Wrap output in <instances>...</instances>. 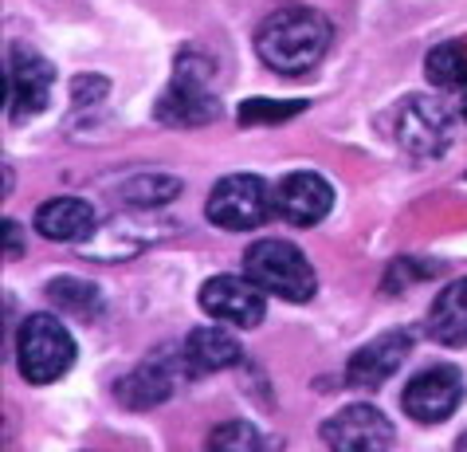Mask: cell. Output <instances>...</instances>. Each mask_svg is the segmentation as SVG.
I'll return each mask as SVG.
<instances>
[{"label":"cell","instance_id":"12","mask_svg":"<svg viewBox=\"0 0 467 452\" xmlns=\"http://www.w3.org/2000/svg\"><path fill=\"white\" fill-rule=\"evenodd\" d=\"M334 209V185L315 170L287 173L275 185V216L295 228H310Z\"/></svg>","mask_w":467,"mask_h":452},{"label":"cell","instance_id":"15","mask_svg":"<svg viewBox=\"0 0 467 452\" xmlns=\"http://www.w3.org/2000/svg\"><path fill=\"white\" fill-rule=\"evenodd\" d=\"M181 354H185V366L189 373H213V370H228L240 362V342L232 339L228 331L220 327H197L181 346Z\"/></svg>","mask_w":467,"mask_h":452},{"label":"cell","instance_id":"10","mask_svg":"<svg viewBox=\"0 0 467 452\" xmlns=\"http://www.w3.org/2000/svg\"><path fill=\"white\" fill-rule=\"evenodd\" d=\"M264 288H255L248 276H213L209 283L201 288V307L209 311L213 319L228 322V327H259L267 315V300H264Z\"/></svg>","mask_w":467,"mask_h":452},{"label":"cell","instance_id":"2","mask_svg":"<svg viewBox=\"0 0 467 452\" xmlns=\"http://www.w3.org/2000/svg\"><path fill=\"white\" fill-rule=\"evenodd\" d=\"M244 276L267 295H279L287 303H306L318 291V276L310 260L287 240H259L244 256Z\"/></svg>","mask_w":467,"mask_h":452},{"label":"cell","instance_id":"11","mask_svg":"<svg viewBox=\"0 0 467 452\" xmlns=\"http://www.w3.org/2000/svg\"><path fill=\"white\" fill-rule=\"evenodd\" d=\"M177 373H189L185 366V354H170V351H158L150 362H141L138 370H130L126 378L119 382V402L126 409H153L161 402H170L173 390H177Z\"/></svg>","mask_w":467,"mask_h":452},{"label":"cell","instance_id":"8","mask_svg":"<svg viewBox=\"0 0 467 452\" xmlns=\"http://www.w3.org/2000/svg\"><path fill=\"white\" fill-rule=\"evenodd\" d=\"M322 441L330 452H389L393 421L373 405H346L330 421H322Z\"/></svg>","mask_w":467,"mask_h":452},{"label":"cell","instance_id":"3","mask_svg":"<svg viewBox=\"0 0 467 452\" xmlns=\"http://www.w3.org/2000/svg\"><path fill=\"white\" fill-rule=\"evenodd\" d=\"M220 119V99L213 87V63L181 51L177 68H173V83L158 102V122L165 126H204Z\"/></svg>","mask_w":467,"mask_h":452},{"label":"cell","instance_id":"19","mask_svg":"<svg viewBox=\"0 0 467 452\" xmlns=\"http://www.w3.org/2000/svg\"><path fill=\"white\" fill-rule=\"evenodd\" d=\"M424 75L432 87H467V47L456 40L436 44L424 59Z\"/></svg>","mask_w":467,"mask_h":452},{"label":"cell","instance_id":"20","mask_svg":"<svg viewBox=\"0 0 467 452\" xmlns=\"http://www.w3.org/2000/svg\"><path fill=\"white\" fill-rule=\"evenodd\" d=\"M204 452H271V441L252 421H224L209 433Z\"/></svg>","mask_w":467,"mask_h":452},{"label":"cell","instance_id":"1","mask_svg":"<svg viewBox=\"0 0 467 452\" xmlns=\"http://www.w3.org/2000/svg\"><path fill=\"white\" fill-rule=\"evenodd\" d=\"M334 40L330 20L315 8H279L259 24L255 56L279 75H303L327 56Z\"/></svg>","mask_w":467,"mask_h":452},{"label":"cell","instance_id":"21","mask_svg":"<svg viewBox=\"0 0 467 452\" xmlns=\"http://www.w3.org/2000/svg\"><path fill=\"white\" fill-rule=\"evenodd\" d=\"M306 102L291 99V102H275V99H248L240 102V126H283L295 114H303Z\"/></svg>","mask_w":467,"mask_h":452},{"label":"cell","instance_id":"18","mask_svg":"<svg viewBox=\"0 0 467 452\" xmlns=\"http://www.w3.org/2000/svg\"><path fill=\"white\" fill-rule=\"evenodd\" d=\"M119 197L126 205H134V209H158V205H170L181 197V181L170 173H138L122 181Z\"/></svg>","mask_w":467,"mask_h":452},{"label":"cell","instance_id":"26","mask_svg":"<svg viewBox=\"0 0 467 452\" xmlns=\"http://www.w3.org/2000/svg\"><path fill=\"white\" fill-rule=\"evenodd\" d=\"M460 114H463V122H467V95H463V102H460Z\"/></svg>","mask_w":467,"mask_h":452},{"label":"cell","instance_id":"14","mask_svg":"<svg viewBox=\"0 0 467 452\" xmlns=\"http://www.w3.org/2000/svg\"><path fill=\"white\" fill-rule=\"evenodd\" d=\"M36 232L44 240L83 244L87 237H95V209L83 197H51L36 209Z\"/></svg>","mask_w":467,"mask_h":452},{"label":"cell","instance_id":"5","mask_svg":"<svg viewBox=\"0 0 467 452\" xmlns=\"http://www.w3.org/2000/svg\"><path fill=\"white\" fill-rule=\"evenodd\" d=\"M209 221L224 232H252L275 213V189L259 173H228L216 181L204 205Z\"/></svg>","mask_w":467,"mask_h":452},{"label":"cell","instance_id":"13","mask_svg":"<svg viewBox=\"0 0 467 452\" xmlns=\"http://www.w3.org/2000/svg\"><path fill=\"white\" fill-rule=\"evenodd\" d=\"M409 354H412V334L409 331H389V334L373 339L369 346H361V351L349 358L346 385H354V390H378V385H385L400 370V362H405Z\"/></svg>","mask_w":467,"mask_h":452},{"label":"cell","instance_id":"25","mask_svg":"<svg viewBox=\"0 0 467 452\" xmlns=\"http://www.w3.org/2000/svg\"><path fill=\"white\" fill-rule=\"evenodd\" d=\"M456 452H467V433L460 436V445H456Z\"/></svg>","mask_w":467,"mask_h":452},{"label":"cell","instance_id":"6","mask_svg":"<svg viewBox=\"0 0 467 452\" xmlns=\"http://www.w3.org/2000/svg\"><path fill=\"white\" fill-rule=\"evenodd\" d=\"M393 138L417 162H432L451 146V114L432 95H412L397 107Z\"/></svg>","mask_w":467,"mask_h":452},{"label":"cell","instance_id":"17","mask_svg":"<svg viewBox=\"0 0 467 452\" xmlns=\"http://www.w3.org/2000/svg\"><path fill=\"white\" fill-rule=\"evenodd\" d=\"M47 300L59 315H71L79 322H95L102 311V295L95 283H83V279H71V276H59L47 283Z\"/></svg>","mask_w":467,"mask_h":452},{"label":"cell","instance_id":"22","mask_svg":"<svg viewBox=\"0 0 467 452\" xmlns=\"http://www.w3.org/2000/svg\"><path fill=\"white\" fill-rule=\"evenodd\" d=\"M440 264H428V260H412V256H405V260H397L393 268L385 271V291H409L412 283H420L424 276H436Z\"/></svg>","mask_w":467,"mask_h":452},{"label":"cell","instance_id":"16","mask_svg":"<svg viewBox=\"0 0 467 452\" xmlns=\"http://www.w3.org/2000/svg\"><path fill=\"white\" fill-rule=\"evenodd\" d=\"M428 339L440 346H467V279L448 283L428 311Z\"/></svg>","mask_w":467,"mask_h":452},{"label":"cell","instance_id":"9","mask_svg":"<svg viewBox=\"0 0 467 452\" xmlns=\"http://www.w3.org/2000/svg\"><path fill=\"white\" fill-rule=\"evenodd\" d=\"M460 402H463V378H460V370H451V366H432V370L417 373V378L405 385V394H400V409L420 425L448 421L451 413L460 409Z\"/></svg>","mask_w":467,"mask_h":452},{"label":"cell","instance_id":"4","mask_svg":"<svg viewBox=\"0 0 467 452\" xmlns=\"http://www.w3.org/2000/svg\"><path fill=\"white\" fill-rule=\"evenodd\" d=\"M75 362V339L56 315H28L16 334V366L32 385L59 382Z\"/></svg>","mask_w":467,"mask_h":452},{"label":"cell","instance_id":"7","mask_svg":"<svg viewBox=\"0 0 467 452\" xmlns=\"http://www.w3.org/2000/svg\"><path fill=\"white\" fill-rule=\"evenodd\" d=\"M51 83H56V68L40 56V51L12 44L5 63V107L8 122H24L40 114L51 99Z\"/></svg>","mask_w":467,"mask_h":452},{"label":"cell","instance_id":"24","mask_svg":"<svg viewBox=\"0 0 467 452\" xmlns=\"http://www.w3.org/2000/svg\"><path fill=\"white\" fill-rule=\"evenodd\" d=\"M5 237H8L5 256L12 260V256H20V252H24V237H20V228H16V221H12V216H5Z\"/></svg>","mask_w":467,"mask_h":452},{"label":"cell","instance_id":"23","mask_svg":"<svg viewBox=\"0 0 467 452\" xmlns=\"http://www.w3.org/2000/svg\"><path fill=\"white\" fill-rule=\"evenodd\" d=\"M71 95H75V102H95V99H102L107 95V79H95V75H83V79H75L71 83Z\"/></svg>","mask_w":467,"mask_h":452}]
</instances>
